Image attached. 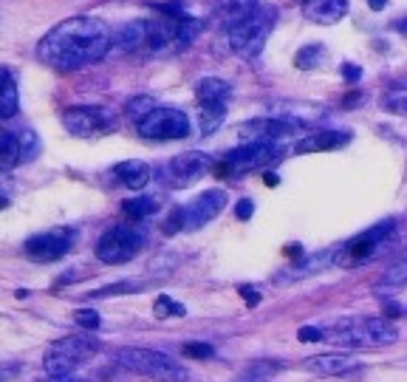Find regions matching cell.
Instances as JSON below:
<instances>
[{
    "instance_id": "obj_16",
    "label": "cell",
    "mask_w": 407,
    "mask_h": 382,
    "mask_svg": "<svg viewBox=\"0 0 407 382\" xmlns=\"http://www.w3.org/2000/svg\"><path fill=\"white\" fill-rule=\"evenodd\" d=\"M303 14L311 23L331 26L348 14V0H303Z\"/></svg>"
},
{
    "instance_id": "obj_11",
    "label": "cell",
    "mask_w": 407,
    "mask_h": 382,
    "mask_svg": "<svg viewBox=\"0 0 407 382\" xmlns=\"http://www.w3.org/2000/svg\"><path fill=\"white\" fill-rule=\"evenodd\" d=\"M77 241V232L68 227H54L46 229V232H37L31 235L26 243H23V255L34 263H51V261H60Z\"/></svg>"
},
{
    "instance_id": "obj_19",
    "label": "cell",
    "mask_w": 407,
    "mask_h": 382,
    "mask_svg": "<svg viewBox=\"0 0 407 382\" xmlns=\"http://www.w3.org/2000/svg\"><path fill=\"white\" fill-rule=\"evenodd\" d=\"M110 176L122 184V187H128V190H142L148 181H150V167L145 164V161H119L113 170H110Z\"/></svg>"
},
{
    "instance_id": "obj_14",
    "label": "cell",
    "mask_w": 407,
    "mask_h": 382,
    "mask_svg": "<svg viewBox=\"0 0 407 382\" xmlns=\"http://www.w3.org/2000/svg\"><path fill=\"white\" fill-rule=\"evenodd\" d=\"M297 125L300 122L289 119V116H266V119H254V122L241 125V134L249 142H277V139L289 136Z\"/></svg>"
},
{
    "instance_id": "obj_12",
    "label": "cell",
    "mask_w": 407,
    "mask_h": 382,
    "mask_svg": "<svg viewBox=\"0 0 407 382\" xmlns=\"http://www.w3.org/2000/svg\"><path fill=\"white\" fill-rule=\"evenodd\" d=\"M63 125L68 128V134L74 136H102L110 134L116 128V116L108 108H96V105H77L68 108L63 116Z\"/></svg>"
},
{
    "instance_id": "obj_22",
    "label": "cell",
    "mask_w": 407,
    "mask_h": 382,
    "mask_svg": "<svg viewBox=\"0 0 407 382\" xmlns=\"http://www.w3.org/2000/svg\"><path fill=\"white\" fill-rule=\"evenodd\" d=\"M230 91L232 88L224 79H218V76H207V79H201L195 85V96H198L201 105H227Z\"/></svg>"
},
{
    "instance_id": "obj_1",
    "label": "cell",
    "mask_w": 407,
    "mask_h": 382,
    "mask_svg": "<svg viewBox=\"0 0 407 382\" xmlns=\"http://www.w3.org/2000/svg\"><path fill=\"white\" fill-rule=\"evenodd\" d=\"M113 46V31L96 17H68L40 40V60L60 71L99 63Z\"/></svg>"
},
{
    "instance_id": "obj_23",
    "label": "cell",
    "mask_w": 407,
    "mask_h": 382,
    "mask_svg": "<svg viewBox=\"0 0 407 382\" xmlns=\"http://www.w3.org/2000/svg\"><path fill=\"white\" fill-rule=\"evenodd\" d=\"M14 114H17V82L6 66H0V119H11Z\"/></svg>"
},
{
    "instance_id": "obj_29",
    "label": "cell",
    "mask_w": 407,
    "mask_h": 382,
    "mask_svg": "<svg viewBox=\"0 0 407 382\" xmlns=\"http://www.w3.org/2000/svg\"><path fill=\"white\" fill-rule=\"evenodd\" d=\"M153 108H156V102H153L150 96H136V99H130V102H128V108H125V111H128V116H130L133 122H139V119H142L145 114H150Z\"/></svg>"
},
{
    "instance_id": "obj_34",
    "label": "cell",
    "mask_w": 407,
    "mask_h": 382,
    "mask_svg": "<svg viewBox=\"0 0 407 382\" xmlns=\"http://www.w3.org/2000/svg\"><path fill=\"white\" fill-rule=\"evenodd\" d=\"M235 216H238L241 221H249V218L254 216V201H252V198H241V201L235 204Z\"/></svg>"
},
{
    "instance_id": "obj_27",
    "label": "cell",
    "mask_w": 407,
    "mask_h": 382,
    "mask_svg": "<svg viewBox=\"0 0 407 382\" xmlns=\"http://www.w3.org/2000/svg\"><path fill=\"white\" fill-rule=\"evenodd\" d=\"M323 57H326L323 46H320V43H311V46H303V49L294 54V66L303 69V71H309V69H317V63H320Z\"/></svg>"
},
{
    "instance_id": "obj_30",
    "label": "cell",
    "mask_w": 407,
    "mask_h": 382,
    "mask_svg": "<svg viewBox=\"0 0 407 382\" xmlns=\"http://www.w3.org/2000/svg\"><path fill=\"white\" fill-rule=\"evenodd\" d=\"M407 283V266H396V269H391V272H385L379 281H376V286L373 289H393V286H405Z\"/></svg>"
},
{
    "instance_id": "obj_39",
    "label": "cell",
    "mask_w": 407,
    "mask_h": 382,
    "mask_svg": "<svg viewBox=\"0 0 407 382\" xmlns=\"http://www.w3.org/2000/svg\"><path fill=\"white\" fill-rule=\"evenodd\" d=\"M396 314H402V306H396V303L385 306V317H388V320H391V317H396Z\"/></svg>"
},
{
    "instance_id": "obj_35",
    "label": "cell",
    "mask_w": 407,
    "mask_h": 382,
    "mask_svg": "<svg viewBox=\"0 0 407 382\" xmlns=\"http://www.w3.org/2000/svg\"><path fill=\"white\" fill-rule=\"evenodd\" d=\"M133 289V283H116V286H108V289H99V292H93L91 298H108V295H122V292H130Z\"/></svg>"
},
{
    "instance_id": "obj_7",
    "label": "cell",
    "mask_w": 407,
    "mask_h": 382,
    "mask_svg": "<svg viewBox=\"0 0 407 382\" xmlns=\"http://www.w3.org/2000/svg\"><path fill=\"white\" fill-rule=\"evenodd\" d=\"M96 351H99V340H93L91 334L60 337L46 351V368L51 374H71L77 366H82L85 360H91Z\"/></svg>"
},
{
    "instance_id": "obj_20",
    "label": "cell",
    "mask_w": 407,
    "mask_h": 382,
    "mask_svg": "<svg viewBox=\"0 0 407 382\" xmlns=\"http://www.w3.org/2000/svg\"><path fill=\"white\" fill-rule=\"evenodd\" d=\"M257 0H215V20L224 23L227 29L254 14Z\"/></svg>"
},
{
    "instance_id": "obj_2",
    "label": "cell",
    "mask_w": 407,
    "mask_h": 382,
    "mask_svg": "<svg viewBox=\"0 0 407 382\" xmlns=\"http://www.w3.org/2000/svg\"><path fill=\"white\" fill-rule=\"evenodd\" d=\"M328 340L342 348H382L399 340V328L385 314L382 317H345L326 328V343Z\"/></svg>"
},
{
    "instance_id": "obj_43",
    "label": "cell",
    "mask_w": 407,
    "mask_h": 382,
    "mask_svg": "<svg viewBox=\"0 0 407 382\" xmlns=\"http://www.w3.org/2000/svg\"><path fill=\"white\" fill-rule=\"evenodd\" d=\"M3 207H6V198H0V210H3Z\"/></svg>"
},
{
    "instance_id": "obj_5",
    "label": "cell",
    "mask_w": 407,
    "mask_h": 382,
    "mask_svg": "<svg viewBox=\"0 0 407 382\" xmlns=\"http://www.w3.org/2000/svg\"><path fill=\"white\" fill-rule=\"evenodd\" d=\"M272 26H274V9H266V6H257L254 14H249L246 20L230 26V46L235 54H241L244 60H252L263 51L269 34H272Z\"/></svg>"
},
{
    "instance_id": "obj_6",
    "label": "cell",
    "mask_w": 407,
    "mask_h": 382,
    "mask_svg": "<svg viewBox=\"0 0 407 382\" xmlns=\"http://www.w3.org/2000/svg\"><path fill=\"white\" fill-rule=\"evenodd\" d=\"M119 363L136 374H145L156 382H187V368L153 348H122Z\"/></svg>"
},
{
    "instance_id": "obj_8",
    "label": "cell",
    "mask_w": 407,
    "mask_h": 382,
    "mask_svg": "<svg viewBox=\"0 0 407 382\" xmlns=\"http://www.w3.org/2000/svg\"><path fill=\"white\" fill-rule=\"evenodd\" d=\"M145 246V232L133 224H119V227H110L99 241H96V258L102 263H128L133 261Z\"/></svg>"
},
{
    "instance_id": "obj_25",
    "label": "cell",
    "mask_w": 407,
    "mask_h": 382,
    "mask_svg": "<svg viewBox=\"0 0 407 382\" xmlns=\"http://www.w3.org/2000/svg\"><path fill=\"white\" fill-rule=\"evenodd\" d=\"M122 210H125V216H130L133 221H145V218L156 216L159 204H156L153 198H148V196H139V198H128Z\"/></svg>"
},
{
    "instance_id": "obj_40",
    "label": "cell",
    "mask_w": 407,
    "mask_h": 382,
    "mask_svg": "<svg viewBox=\"0 0 407 382\" xmlns=\"http://www.w3.org/2000/svg\"><path fill=\"white\" fill-rule=\"evenodd\" d=\"M368 6H371L373 11H382V9L388 6V0H368Z\"/></svg>"
},
{
    "instance_id": "obj_26",
    "label": "cell",
    "mask_w": 407,
    "mask_h": 382,
    "mask_svg": "<svg viewBox=\"0 0 407 382\" xmlns=\"http://www.w3.org/2000/svg\"><path fill=\"white\" fill-rule=\"evenodd\" d=\"M224 114H227V105H201V131H204V136H210L221 128Z\"/></svg>"
},
{
    "instance_id": "obj_42",
    "label": "cell",
    "mask_w": 407,
    "mask_h": 382,
    "mask_svg": "<svg viewBox=\"0 0 407 382\" xmlns=\"http://www.w3.org/2000/svg\"><path fill=\"white\" fill-rule=\"evenodd\" d=\"M396 29H399V31L407 37V20H399V26H396Z\"/></svg>"
},
{
    "instance_id": "obj_33",
    "label": "cell",
    "mask_w": 407,
    "mask_h": 382,
    "mask_svg": "<svg viewBox=\"0 0 407 382\" xmlns=\"http://www.w3.org/2000/svg\"><path fill=\"white\" fill-rule=\"evenodd\" d=\"M297 340H300V343H326V328L303 326V328L297 331Z\"/></svg>"
},
{
    "instance_id": "obj_9",
    "label": "cell",
    "mask_w": 407,
    "mask_h": 382,
    "mask_svg": "<svg viewBox=\"0 0 407 382\" xmlns=\"http://www.w3.org/2000/svg\"><path fill=\"white\" fill-rule=\"evenodd\" d=\"M139 134L148 139H159V142H170V139H184L190 136V119L184 111L178 108H153L150 114H145L136 122Z\"/></svg>"
},
{
    "instance_id": "obj_28",
    "label": "cell",
    "mask_w": 407,
    "mask_h": 382,
    "mask_svg": "<svg viewBox=\"0 0 407 382\" xmlns=\"http://www.w3.org/2000/svg\"><path fill=\"white\" fill-rule=\"evenodd\" d=\"M153 311H156V317H184V314H187L184 306L175 303V301L167 298V295H159V301L153 303Z\"/></svg>"
},
{
    "instance_id": "obj_21",
    "label": "cell",
    "mask_w": 407,
    "mask_h": 382,
    "mask_svg": "<svg viewBox=\"0 0 407 382\" xmlns=\"http://www.w3.org/2000/svg\"><path fill=\"white\" fill-rule=\"evenodd\" d=\"M348 142V134H339V131H320V134H311V136H303L294 153H320V151H334V148H342Z\"/></svg>"
},
{
    "instance_id": "obj_3",
    "label": "cell",
    "mask_w": 407,
    "mask_h": 382,
    "mask_svg": "<svg viewBox=\"0 0 407 382\" xmlns=\"http://www.w3.org/2000/svg\"><path fill=\"white\" fill-rule=\"evenodd\" d=\"M393 235H396V221H393V218L379 221V224H373L371 229L354 235L351 241H345L339 249H334V263H336V266H345V269L371 263L373 258H379V255L385 252V246L391 243Z\"/></svg>"
},
{
    "instance_id": "obj_36",
    "label": "cell",
    "mask_w": 407,
    "mask_h": 382,
    "mask_svg": "<svg viewBox=\"0 0 407 382\" xmlns=\"http://www.w3.org/2000/svg\"><path fill=\"white\" fill-rule=\"evenodd\" d=\"M339 74L345 76V82H356V79L362 76V69H359V66H354V63H345V66L339 69Z\"/></svg>"
},
{
    "instance_id": "obj_37",
    "label": "cell",
    "mask_w": 407,
    "mask_h": 382,
    "mask_svg": "<svg viewBox=\"0 0 407 382\" xmlns=\"http://www.w3.org/2000/svg\"><path fill=\"white\" fill-rule=\"evenodd\" d=\"M241 295H244V301L249 306L260 303V292H257V289H249V286H244V289H241Z\"/></svg>"
},
{
    "instance_id": "obj_32",
    "label": "cell",
    "mask_w": 407,
    "mask_h": 382,
    "mask_svg": "<svg viewBox=\"0 0 407 382\" xmlns=\"http://www.w3.org/2000/svg\"><path fill=\"white\" fill-rule=\"evenodd\" d=\"M181 354H184V357H192V360H210V357L215 354V348L207 346V343H187V346L181 348Z\"/></svg>"
},
{
    "instance_id": "obj_4",
    "label": "cell",
    "mask_w": 407,
    "mask_h": 382,
    "mask_svg": "<svg viewBox=\"0 0 407 382\" xmlns=\"http://www.w3.org/2000/svg\"><path fill=\"white\" fill-rule=\"evenodd\" d=\"M227 193L224 190H207L201 193L195 201H190L187 207H175L167 218H164V235H175L181 229H201L204 224H210L215 216L224 213L227 207Z\"/></svg>"
},
{
    "instance_id": "obj_41",
    "label": "cell",
    "mask_w": 407,
    "mask_h": 382,
    "mask_svg": "<svg viewBox=\"0 0 407 382\" xmlns=\"http://www.w3.org/2000/svg\"><path fill=\"white\" fill-rule=\"evenodd\" d=\"M266 184H269V187H277V184H280V179H277L274 173H266Z\"/></svg>"
},
{
    "instance_id": "obj_17",
    "label": "cell",
    "mask_w": 407,
    "mask_h": 382,
    "mask_svg": "<svg viewBox=\"0 0 407 382\" xmlns=\"http://www.w3.org/2000/svg\"><path fill=\"white\" fill-rule=\"evenodd\" d=\"M306 368L311 374H320V377H342V374L356 368V360L348 354H320V357H309Z\"/></svg>"
},
{
    "instance_id": "obj_15",
    "label": "cell",
    "mask_w": 407,
    "mask_h": 382,
    "mask_svg": "<svg viewBox=\"0 0 407 382\" xmlns=\"http://www.w3.org/2000/svg\"><path fill=\"white\" fill-rule=\"evenodd\" d=\"M34 151L31 134H11L0 131V170H11L20 161H26Z\"/></svg>"
},
{
    "instance_id": "obj_10",
    "label": "cell",
    "mask_w": 407,
    "mask_h": 382,
    "mask_svg": "<svg viewBox=\"0 0 407 382\" xmlns=\"http://www.w3.org/2000/svg\"><path fill=\"white\" fill-rule=\"evenodd\" d=\"M277 156H280V151H277L274 142H249V145H241V148L227 153L215 173H218V176L252 173V170H260V167L272 164Z\"/></svg>"
},
{
    "instance_id": "obj_38",
    "label": "cell",
    "mask_w": 407,
    "mask_h": 382,
    "mask_svg": "<svg viewBox=\"0 0 407 382\" xmlns=\"http://www.w3.org/2000/svg\"><path fill=\"white\" fill-rule=\"evenodd\" d=\"M43 382H82V380L71 377V374H51L48 380H43Z\"/></svg>"
},
{
    "instance_id": "obj_31",
    "label": "cell",
    "mask_w": 407,
    "mask_h": 382,
    "mask_svg": "<svg viewBox=\"0 0 407 382\" xmlns=\"http://www.w3.org/2000/svg\"><path fill=\"white\" fill-rule=\"evenodd\" d=\"M74 323H77L80 328H88V331H96L102 320H99V314H96L93 308H77V311H74Z\"/></svg>"
},
{
    "instance_id": "obj_18",
    "label": "cell",
    "mask_w": 407,
    "mask_h": 382,
    "mask_svg": "<svg viewBox=\"0 0 407 382\" xmlns=\"http://www.w3.org/2000/svg\"><path fill=\"white\" fill-rule=\"evenodd\" d=\"M113 46H119L122 51H142L148 49V20H133L125 23L113 31Z\"/></svg>"
},
{
    "instance_id": "obj_13",
    "label": "cell",
    "mask_w": 407,
    "mask_h": 382,
    "mask_svg": "<svg viewBox=\"0 0 407 382\" xmlns=\"http://www.w3.org/2000/svg\"><path fill=\"white\" fill-rule=\"evenodd\" d=\"M210 170V156L198 151L181 153L175 159H170V164L164 167V176L170 179L172 187H190L192 181H198L204 173Z\"/></svg>"
},
{
    "instance_id": "obj_24",
    "label": "cell",
    "mask_w": 407,
    "mask_h": 382,
    "mask_svg": "<svg viewBox=\"0 0 407 382\" xmlns=\"http://www.w3.org/2000/svg\"><path fill=\"white\" fill-rule=\"evenodd\" d=\"M382 108L388 114H396V116H407V79H396L385 88L382 94Z\"/></svg>"
}]
</instances>
